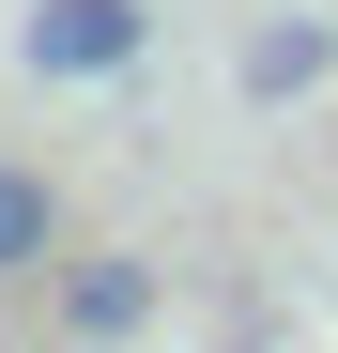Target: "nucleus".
<instances>
[{
	"instance_id": "obj_1",
	"label": "nucleus",
	"mask_w": 338,
	"mask_h": 353,
	"mask_svg": "<svg viewBox=\"0 0 338 353\" xmlns=\"http://www.w3.org/2000/svg\"><path fill=\"white\" fill-rule=\"evenodd\" d=\"M154 46V0H31L16 16V62L31 77H123Z\"/></svg>"
},
{
	"instance_id": "obj_2",
	"label": "nucleus",
	"mask_w": 338,
	"mask_h": 353,
	"mask_svg": "<svg viewBox=\"0 0 338 353\" xmlns=\"http://www.w3.org/2000/svg\"><path fill=\"white\" fill-rule=\"evenodd\" d=\"M139 323H154V261H139V246L62 261V338H77V353H123Z\"/></svg>"
},
{
	"instance_id": "obj_3",
	"label": "nucleus",
	"mask_w": 338,
	"mask_h": 353,
	"mask_svg": "<svg viewBox=\"0 0 338 353\" xmlns=\"http://www.w3.org/2000/svg\"><path fill=\"white\" fill-rule=\"evenodd\" d=\"M323 62H338V16H277V31H246V108L323 92Z\"/></svg>"
},
{
	"instance_id": "obj_4",
	"label": "nucleus",
	"mask_w": 338,
	"mask_h": 353,
	"mask_svg": "<svg viewBox=\"0 0 338 353\" xmlns=\"http://www.w3.org/2000/svg\"><path fill=\"white\" fill-rule=\"evenodd\" d=\"M46 261H62V185L0 169V276H46Z\"/></svg>"
}]
</instances>
